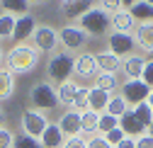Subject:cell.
Here are the masks:
<instances>
[{
  "instance_id": "cell-1",
  "label": "cell",
  "mask_w": 153,
  "mask_h": 148,
  "mask_svg": "<svg viewBox=\"0 0 153 148\" xmlns=\"http://www.w3.org/2000/svg\"><path fill=\"white\" fill-rule=\"evenodd\" d=\"M39 63V51L29 44H15L7 53H5V68L12 73H29Z\"/></svg>"
},
{
  "instance_id": "cell-2",
  "label": "cell",
  "mask_w": 153,
  "mask_h": 148,
  "mask_svg": "<svg viewBox=\"0 0 153 148\" xmlns=\"http://www.w3.org/2000/svg\"><path fill=\"white\" fill-rule=\"evenodd\" d=\"M80 29L88 34V36H100V34H107L112 29V15H107L102 7H92L90 12H85L80 20H78Z\"/></svg>"
},
{
  "instance_id": "cell-3",
  "label": "cell",
  "mask_w": 153,
  "mask_h": 148,
  "mask_svg": "<svg viewBox=\"0 0 153 148\" xmlns=\"http://www.w3.org/2000/svg\"><path fill=\"white\" fill-rule=\"evenodd\" d=\"M29 102H32V109L36 112H51V109L59 107V95H56V87L51 83H36L29 92Z\"/></svg>"
},
{
  "instance_id": "cell-4",
  "label": "cell",
  "mask_w": 153,
  "mask_h": 148,
  "mask_svg": "<svg viewBox=\"0 0 153 148\" xmlns=\"http://www.w3.org/2000/svg\"><path fill=\"white\" fill-rule=\"evenodd\" d=\"M46 75L53 80V83H66V80H71V75H73V56L71 53H66V51H56V53H51V58H49V63H46Z\"/></svg>"
},
{
  "instance_id": "cell-5",
  "label": "cell",
  "mask_w": 153,
  "mask_h": 148,
  "mask_svg": "<svg viewBox=\"0 0 153 148\" xmlns=\"http://www.w3.org/2000/svg\"><path fill=\"white\" fill-rule=\"evenodd\" d=\"M107 51H112L114 56H119L124 61L126 56H134V53H136V39H134V34L109 32V36H107Z\"/></svg>"
},
{
  "instance_id": "cell-6",
  "label": "cell",
  "mask_w": 153,
  "mask_h": 148,
  "mask_svg": "<svg viewBox=\"0 0 153 148\" xmlns=\"http://www.w3.org/2000/svg\"><path fill=\"white\" fill-rule=\"evenodd\" d=\"M32 39H34V49L36 51H42V53H56V46H59V32H56L53 27H49V24L36 27L34 34H32Z\"/></svg>"
},
{
  "instance_id": "cell-7",
  "label": "cell",
  "mask_w": 153,
  "mask_h": 148,
  "mask_svg": "<svg viewBox=\"0 0 153 148\" xmlns=\"http://www.w3.org/2000/svg\"><path fill=\"white\" fill-rule=\"evenodd\" d=\"M119 95L126 100V104L129 107H136V104H141V102H146L148 100V95H151V87L139 78V80H126L124 85H122V92Z\"/></svg>"
},
{
  "instance_id": "cell-8",
  "label": "cell",
  "mask_w": 153,
  "mask_h": 148,
  "mask_svg": "<svg viewBox=\"0 0 153 148\" xmlns=\"http://www.w3.org/2000/svg\"><path fill=\"white\" fill-rule=\"evenodd\" d=\"M49 126V117L44 112H36V109H27L22 114V134L39 138L44 134V129Z\"/></svg>"
},
{
  "instance_id": "cell-9",
  "label": "cell",
  "mask_w": 153,
  "mask_h": 148,
  "mask_svg": "<svg viewBox=\"0 0 153 148\" xmlns=\"http://www.w3.org/2000/svg\"><path fill=\"white\" fill-rule=\"evenodd\" d=\"M85 41H88V34L75 24H66L59 32V44H63L66 51H80L85 46Z\"/></svg>"
},
{
  "instance_id": "cell-10",
  "label": "cell",
  "mask_w": 153,
  "mask_h": 148,
  "mask_svg": "<svg viewBox=\"0 0 153 148\" xmlns=\"http://www.w3.org/2000/svg\"><path fill=\"white\" fill-rule=\"evenodd\" d=\"M73 73L78 78H97V61H95V53L83 51L80 56L73 58Z\"/></svg>"
},
{
  "instance_id": "cell-11",
  "label": "cell",
  "mask_w": 153,
  "mask_h": 148,
  "mask_svg": "<svg viewBox=\"0 0 153 148\" xmlns=\"http://www.w3.org/2000/svg\"><path fill=\"white\" fill-rule=\"evenodd\" d=\"M95 7V0H61V12L66 20H80Z\"/></svg>"
},
{
  "instance_id": "cell-12",
  "label": "cell",
  "mask_w": 153,
  "mask_h": 148,
  "mask_svg": "<svg viewBox=\"0 0 153 148\" xmlns=\"http://www.w3.org/2000/svg\"><path fill=\"white\" fill-rule=\"evenodd\" d=\"M36 29V20L32 15H22L15 20V29H12V39L17 44H25V39H32V34Z\"/></svg>"
},
{
  "instance_id": "cell-13",
  "label": "cell",
  "mask_w": 153,
  "mask_h": 148,
  "mask_svg": "<svg viewBox=\"0 0 153 148\" xmlns=\"http://www.w3.org/2000/svg\"><path fill=\"white\" fill-rule=\"evenodd\" d=\"M109 100H112V92H105V90L95 87V85L88 87V109H90V112L102 114L107 109V104H109Z\"/></svg>"
},
{
  "instance_id": "cell-14",
  "label": "cell",
  "mask_w": 153,
  "mask_h": 148,
  "mask_svg": "<svg viewBox=\"0 0 153 148\" xmlns=\"http://www.w3.org/2000/svg\"><path fill=\"white\" fill-rule=\"evenodd\" d=\"M59 129H61V134H63L66 138L80 136V134H83V129H80V112L68 109V112L61 117V121H59Z\"/></svg>"
},
{
  "instance_id": "cell-15",
  "label": "cell",
  "mask_w": 153,
  "mask_h": 148,
  "mask_svg": "<svg viewBox=\"0 0 153 148\" xmlns=\"http://www.w3.org/2000/svg\"><path fill=\"white\" fill-rule=\"evenodd\" d=\"M119 129L124 131V136H129V138H139V136H143V134H148V129L134 117V112L129 109V112L119 119Z\"/></svg>"
},
{
  "instance_id": "cell-16",
  "label": "cell",
  "mask_w": 153,
  "mask_h": 148,
  "mask_svg": "<svg viewBox=\"0 0 153 148\" xmlns=\"http://www.w3.org/2000/svg\"><path fill=\"white\" fill-rule=\"evenodd\" d=\"M136 20L131 17L129 10H119L112 15V32H124V34H134L136 32Z\"/></svg>"
},
{
  "instance_id": "cell-17",
  "label": "cell",
  "mask_w": 153,
  "mask_h": 148,
  "mask_svg": "<svg viewBox=\"0 0 153 148\" xmlns=\"http://www.w3.org/2000/svg\"><path fill=\"white\" fill-rule=\"evenodd\" d=\"M146 61H148V58L139 56V53H134V56H126V58L122 61V70H124V75H126L129 80H139V78H141V73H143V68H146Z\"/></svg>"
},
{
  "instance_id": "cell-18",
  "label": "cell",
  "mask_w": 153,
  "mask_h": 148,
  "mask_svg": "<svg viewBox=\"0 0 153 148\" xmlns=\"http://www.w3.org/2000/svg\"><path fill=\"white\" fill-rule=\"evenodd\" d=\"M134 39H136V46L143 53H151V56H153V22L139 24L136 32H134Z\"/></svg>"
},
{
  "instance_id": "cell-19",
  "label": "cell",
  "mask_w": 153,
  "mask_h": 148,
  "mask_svg": "<svg viewBox=\"0 0 153 148\" xmlns=\"http://www.w3.org/2000/svg\"><path fill=\"white\" fill-rule=\"evenodd\" d=\"M39 141H42V148H63L66 136L61 134L59 124H51V121H49V126L44 129V134L39 136Z\"/></svg>"
},
{
  "instance_id": "cell-20",
  "label": "cell",
  "mask_w": 153,
  "mask_h": 148,
  "mask_svg": "<svg viewBox=\"0 0 153 148\" xmlns=\"http://www.w3.org/2000/svg\"><path fill=\"white\" fill-rule=\"evenodd\" d=\"M95 61H97V73H117V70L122 68V58L114 56L112 51L95 53Z\"/></svg>"
},
{
  "instance_id": "cell-21",
  "label": "cell",
  "mask_w": 153,
  "mask_h": 148,
  "mask_svg": "<svg viewBox=\"0 0 153 148\" xmlns=\"http://www.w3.org/2000/svg\"><path fill=\"white\" fill-rule=\"evenodd\" d=\"M80 90V85L75 83V80H66V83H61L59 87H56V95H59V104H66V107H71L73 104V100H75V92Z\"/></svg>"
},
{
  "instance_id": "cell-22",
  "label": "cell",
  "mask_w": 153,
  "mask_h": 148,
  "mask_svg": "<svg viewBox=\"0 0 153 148\" xmlns=\"http://www.w3.org/2000/svg\"><path fill=\"white\" fill-rule=\"evenodd\" d=\"M0 7L12 17H22L29 15V0H0Z\"/></svg>"
},
{
  "instance_id": "cell-23",
  "label": "cell",
  "mask_w": 153,
  "mask_h": 148,
  "mask_svg": "<svg viewBox=\"0 0 153 148\" xmlns=\"http://www.w3.org/2000/svg\"><path fill=\"white\" fill-rule=\"evenodd\" d=\"M129 12H131L134 20H136V24H148V22H153V7L146 5L143 0H139V3L134 5Z\"/></svg>"
},
{
  "instance_id": "cell-24",
  "label": "cell",
  "mask_w": 153,
  "mask_h": 148,
  "mask_svg": "<svg viewBox=\"0 0 153 148\" xmlns=\"http://www.w3.org/2000/svg\"><path fill=\"white\" fill-rule=\"evenodd\" d=\"M12 92H15V75L7 68H0V100L12 97Z\"/></svg>"
},
{
  "instance_id": "cell-25",
  "label": "cell",
  "mask_w": 153,
  "mask_h": 148,
  "mask_svg": "<svg viewBox=\"0 0 153 148\" xmlns=\"http://www.w3.org/2000/svg\"><path fill=\"white\" fill-rule=\"evenodd\" d=\"M129 104H126V100L122 97V95H112V100H109V104H107V109L105 112L107 114H112V117H117V119H122L126 112H129Z\"/></svg>"
},
{
  "instance_id": "cell-26",
  "label": "cell",
  "mask_w": 153,
  "mask_h": 148,
  "mask_svg": "<svg viewBox=\"0 0 153 148\" xmlns=\"http://www.w3.org/2000/svg\"><path fill=\"white\" fill-rule=\"evenodd\" d=\"M95 87H100L105 92H112L119 87V78L117 73H97V78H95Z\"/></svg>"
},
{
  "instance_id": "cell-27",
  "label": "cell",
  "mask_w": 153,
  "mask_h": 148,
  "mask_svg": "<svg viewBox=\"0 0 153 148\" xmlns=\"http://www.w3.org/2000/svg\"><path fill=\"white\" fill-rule=\"evenodd\" d=\"M97 121H100V114L90 112V109L80 112V129H83V134H97Z\"/></svg>"
},
{
  "instance_id": "cell-28",
  "label": "cell",
  "mask_w": 153,
  "mask_h": 148,
  "mask_svg": "<svg viewBox=\"0 0 153 148\" xmlns=\"http://www.w3.org/2000/svg\"><path fill=\"white\" fill-rule=\"evenodd\" d=\"M131 112H134V117H136L146 129L153 124V109L148 107V102H141V104H136V107H131Z\"/></svg>"
},
{
  "instance_id": "cell-29",
  "label": "cell",
  "mask_w": 153,
  "mask_h": 148,
  "mask_svg": "<svg viewBox=\"0 0 153 148\" xmlns=\"http://www.w3.org/2000/svg\"><path fill=\"white\" fill-rule=\"evenodd\" d=\"M117 126H119V119H117V117H112V114H107V112L100 114V121H97V131H100V136L109 134L112 129H117Z\"/></svg>"
},
{
  "instance_id": "cell-30",
  "label": "cell",
  "mask_w": 153,
  "mask_h": 148,
  "mask_svg": "<svg viewBox=\"0 0 153 148\" xmlns=\"http://www.w3.org/2000/svg\"><path fill=\"white\" fill-rule=\"evenodd\" d=\"M15 20L17 17H12V15H7V12H0V36L3 39H12V29H15Z\"/></svg>"
},
{
  "instance_id": "cell-31",
  "label": "cell",
  "mask_w": 153,
  "mask_h": 148,
  "mask_svg": "<svg viewBox=\"0 0 153 148\" xmlns=\"http://www.w3.org/2000/svg\"><path fill=\"white\" fill-rule=\"evenodd\" d=\"M12 148H42V141L34 136H27V134H20V136H15Z\"/></svg>"
},
{
  "instance_id": "cell-32",
  "label": "cell",
  "mask_w": 153,
  "mask_h": 148,
  "mask_svg": "<svg viewBox=\"0 0 153 148\" xmlns=\"http://www.w3.org/2000/svg\"><path fill=\"white\" fill-rule=\"evenodd\" d=\"M71 109L73 112H85L88 109V87H80L78 92H75V100H73Z\"/></svg>"
},
{
  "instance_id": "cell-33",
  "label": "cell",
  "mask_w": 153,
  "mask_h": 148,
  "mask_svg": "<svg viewBox=\"0 0 153 148\" xmlns=\"http://www.w3.org/2000/svg\"><path fill=\"white\" fill-rule=\"evenodd\" d=\"M124 138H126V136H124V131H122L119 126H117V129H112L109 134H105V141H107L109 146H119V143H122Z\"/></svg>"
},
{
  "instance_id": "cell-34",
  "label": "cell",
  "mask_w": 153,
  "mask_h": 148,
  "mask_svg": "<svg viewBox=\"0 0 153 148\" xmlns=\"http://www.w3.org/2000/svg\"><path fill=\"white\" fill-rule=\"evenodd\" d=\"M100 7L107 12V15H114L122 10V0H100Z\"/></svg>"
},
{
  "instance_id": "cell-35",
  "label": "cell",
  "mask_w": 153,
  "mask_h": 148,
  "mask_svg": "<svg viewBox=\"0 0 153 148\" xmlns=\"http://www.w3.org/2000/svg\"><path fill=\"white\" fill-rule=\"evenodd\" d=\"M141 80L153 90V58L146 61V68H143V73H141Z\"/></svg>"
},
{
  "instance_id": "cell-36",
  "label": "cell",
  "mask_w": 153,
  "mask_h": 148,
  "mask_svg": "<svg viewBox=\"0 0 153 148\" xmlns=\"http://www.w3.org/2000/svg\"><path fill=\"white\" fill-rule=\"evenodd\" d=\"M63 148H88V141L83 136H71L63 141Z\"/></svg>"
},
{
  "instance_id": "cell-37",
  "label": "cell",
  "mask_w": 153,
  "mask_h": 148,
  "mask_svg": "<svg viewBox=\"0 0 153 148\" xmlns=\"http://www.w3.org/2000/svg\"><path fill=\"white\" fill-rule=\"evenodd\" d=\"M12 141H15L12 131H7V129L3 126L0 129V148H12Z\"/></svg>"
},
{
  "instance_id": "cell-38",
  "label": "cell",
  "mask_w": 153,
  "mask_h": 148,
  "mask_svg": "<svg viewBox=\"0 0 153 148\" xmlns=\"http://www.w3.org/2000/svg\"><path fill=\"white\" fill-rule=\"evenodd\" d=\"M88 148H114V146H109V143L105 141V136H92V138L88 141Z\"/></svg>"
},
{
  "instance_id": "cell-39",
  "label": "cell",
  "mask_w": 153,
  "mask_h": 148,
  "mask_svg": "<svg viewBox=\"0 0 153 148\" xmlns=\"http://www.w3.org/2000/svg\"><path fill=\"white\" fill-rule=\"evenodd\" d=\"M136 148H153V136L151 134H143L136 138Z\"/></svg>"
},
{
  "instance_id": "cell-40",
  "label": "cell",
  "mask_w": 153,
  "mask_h": 148,
  "mask_svg": "<svg viewBox=\"0 0 153 148\" xmlns=\"http://www.w3.org/2000/svg\"><path fill=\"white\" fill-rule=\"evenodd\" d=\"M114 148H136V138H129V136H126L119 146H114Z\"/></svg>"
},
{
  "instance_id": "cell-41",
  "label": "cell",
  "mask_w": 153,
  "mask_h": 148,
  "mask_svg": "<svg viewBox=\"0 0 153 148\" xmlns=\"http://www.w3.org/2000/svg\"><path fill=\"white\" fill-rule=\"evenodd\" d=\"M136 3H139V0H122V10H131Z\"/></svg>"
},
{
  "instance_id": "cell-42",
  "label": "cell",
  "mask_w": 153,
  "mask_h": 148,
  "mask_svg": "<svg viewBox=\"0 0 153 148\" xmlns=\"http://www.w3.org/2000/svg\"><path fill=\"white\" fill-rule=\"evenodd\" d=\"M146 102H148V107L153 109V90H151V95H148V100H146Z\"/></svg>"
},
{
  "instance_id": "cell-43",
  "label": "cell",
  "mask_w": 153,
  "mask_h": 148,
  "mask_svg": "<svg viewBox=\"0 0 153 148\" xmlns=\"http://www.w3.org/2000/svg\"><path fill=\"white\" fill-rule=\"evenodd\" d=\"M44 0H29V5H42Z\"/></svg>"
},
{
  "instance_id": "cell-44",
  "label": "cell",
  "mask_w": 153,
  "mask_h": 148,
  "mask_svg": "<svg viewBox=\"0 0 153 148\" xmlns=\"http://www.w3.org/2000/svg\"><path fill=\"white\" fill-rule=\"evenodd\" d=\"M3 124H5V114L0 112V129H3Z\"/></svg>"
},
{
  "instance_id": "cell-45",
  "label": "cell",
  "mask_w": 153,
  "mask_h": 148,
  "mask_svg": "<svg viewBox=\"0 0 153 148\" xmlns=\"http://www.w3.org/2000/svg\"><path fill=\"white\" fill-rule=\"evenodd\" d=\"M3 61H5V53H3V49H0V66H3Z\"/></svg>"
},
{
  "instance_id": "cell-46",
  "label": "cell",
  "mask_w": 153,
  "mask_h": 148,
  "mask_svg": "<svg viewBox=\"0 0 153 148\" xmlns=\"http://www.w3.org/2000/svg\"><path fill=\"white\" fill-rule=\"evenodd\" d=\"M143 3H146V5H151V7H153V0H143Z\"/></svg>"
},
{
  "instance_id": "cell-47",
  "label": "cell",
  "mask_w": 153,
  "mask_h": 148,
  "mask_svg": "<svg viewBox=\"0 0 153 148\" xmlns=\"http://www.w3.org/2000/svg\"><path fill=\"white\" fill-rule=\"evenodd\" d=\"M148 134H151V136H153V124H151V126H148Z\"/></svg>"
}]
</instances>
